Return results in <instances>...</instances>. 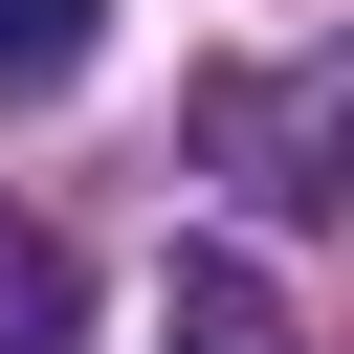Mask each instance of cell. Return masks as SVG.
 <instances>
[{
    "label": "cell",
    "mask_w": 354,
    "mask_h": 354,
    "mask_svg": "<svg viewBox=\"0 0 354 354\" xmlns=\"http://www.w3.org/2000/svg\"><path fill=\"white\" fill-rule=\"evenodd\" d=\"M66 332H88V266H66V221L0 199V354H66Z\"/></svg>",
    "instance_id": "cell-1"
},
{
    "label": "cell",
    "mask_w": 354,
    "mask_h": 354,
    "mask_svg": "<svg viewBox=\"0 0 354 354\" xmlns=\"http://www.w3.org/2000/svg\"><path fill=\"white\" fill-rule=\"evenodd\" d=\"M88 44H111V0H0V111H44Z\"/></svg>",
    "instance_id": "cell-2"
},
{
    "label": "cell",
    "mask_w": 354,
    "mask_h": 354,
    "mask_svg": "<svg viewBox=\"0 0 354 354\" xmlns=\"http://www.w3.org/2000/svg\"><path fill=\"white\" fill-rule=\"evenodd\" d=\"M199 354H266V332H243V288H199Z\"/></svg>",
    "instance_id": "cell-3"
}]
</instances>
